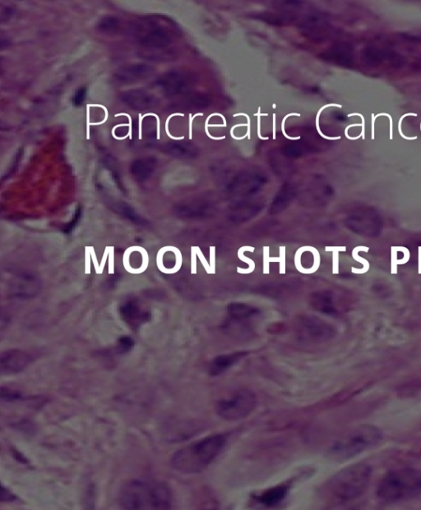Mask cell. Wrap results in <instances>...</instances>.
<instances>
[{
  "label": "cell",
  "mask_w": 421,
  "mask_h": 510,
  "mask_svg": "<svg viewBox=\"0 0 421 510\" xmlns=\"http://www.w3.org/2000/svg\"><path fill=\"white\" fill-rule=\"evenodd\" d=\"M2 495H6V496L1 497L3 501V500L8 501V500H14V496L12 495L11 492L8 491V490H6V489L4 488L3 487H2Z\"/></svg>",
  "instance_id": "f1b7e54d"
},
{
  "label": "cell",
  "mask_w": 421,
  "mask_h": 510,
  "mask_svg": "<svg viewBox=\"0 0 421 510\" xmlns=\"http://www.w3.org/2000/svg\"><path fill=\"white\" fill-rule=\"evenodd\" d=\"M365 54V62L368 65H384L385 63H389L390 65H398V63H402L403 59L399 56L392 51H388L384 50L378 49L376 47H368L364 50Z\"/></svg>",
  "instance_id": "9c48e42d"
},
{
  "label": "cell",
  "mask_w": 421,
  "mask_h": 510,
  "mask_svg": "<svg viewBox=\"0 0 421 510\" xmlns=\"http://www.w3.org/2000/svg\"><path fill=\"white\" fill-rule=\"evenodd\" d=\"M407 116H415V117H416V116H418V114H413V113L406 114H404V116H402L401 117V118H400L399 123H398V131H399V134H400V135H401V137L402 138H404V139H406V140H415L418 138H416V137L408 138V137H407V136L404 135L403 133H402V122L404 120V118H405V117H407Z\"/></svg>",
  "instance_id": "7402d4cb"
},
{
  "label": "cell",
  "mask_w": 421,
  "mask_h": 510,
  "mask_svg": "<svg viewBox=\"0 0 421 510\" xmlns=\"http://www.w3.org/2000/svg\"><path fill=\"white\" fill-rule=\"evenodd\" d=\"M273 125H274V129H273L274 138H273L274 140H276V114H274V116H273Z\"/></svg>",
  "instance_id": "e575fe53"
},
{
  "label": "cell",
  "mask_w": 421,
  "mask_h": 510,
  "mask_svg": "<svg viewBox=\"0 0 421 510\" xmlns=\"http://www.w3.org/2000/svg\"><path fill=\"white\" fill-rule=\"evenodd\" d=\"M143 118H144L143 117L142 114H139V120H139V123H138V127H139V129H138V138L140 140H141L143 138H142L143 137V135H142L143 127H143Z\"/></svg>",
  "instance_id": "1f68e13d"
},
{
  "label": "cell",
  "mask_w": 421,
  "mask_h": 510,
  "mask_svg": "<svg viewBox=\"0 0 421 510\" xmlns=\"http://www.w3.org/2000/svg\"><path fill=\"white\" fill-rule=\"evenodd\" d=\"M114 211H116L118 214H120L123 217L126 218L138 225H145L146 220H144L141 215L137 213L133 207L125 202L122 203H114L113 206Z\"/></svg>",
  "instance_id": "5bb4252c"
},
{
  "label": "cell",
  "mask_w": 421,
  "mask_h": 510,
  "mask_svg": "<svg viewBox=\"0 0 421 510\" xmlns=\"http://www.w3.org/2000/svg\"><path fill=\"white\" fill-rule=\"evenodd\" d=\"M246 352H236V354H225L218 357L211 363L209 372L212 376H219L232 365L239 363L244 358Z\"/></svg>",
  "instance_id": "30bf717a"
},
{
  "label": "cell",
  "mask_w": 421,
  "mask_h": 510,
  "mask_svg": "<svg viewBox=\"0 0 421 510\" xmlns=\"http://www.w3.org/2000/svg\"><path fill=\"white\" fill-rule=\"evenodd\" d=\"M152 73V69L146 65H136L125 67L118 71L116 79L122 83H133L134 81L143 79L144 76Z\"/></svg>",
  "instance_id": "8fae6325"
},
{
  "label": "cell",
  "mask_w": 421,
  "mask_h": 510,
  "mask_svg": "<svg viewBox=\"0 0 421 510\" xmlns=\"http://www.w3.org/2000/svg\"><path fill=\"white\" fill-rule=\"evenodd\" d=\"M81 212H82V210H81V207L79 206L78 208H76V210L75 211L74 219L72 220L71 222L67 225L65 229H63V231H65V233H69L71 231H74V229L76 226V224H78L80 220Z\"/></svg>",
  "instance_id": "ac0fdd59"
},
{
  "label": "cell",
  "mask_w": 421,
  "mask_h": 510,
  "mask_svg": "<svg viewBox=\"0 0 421 510\" xmlns=\"http://www.w3.org/2000/svg\"><path fill=\"white\" fill-rule=\"evenodd\" d=\"M376 116H374V114H372V137L371 138L373 140L374 139V125H376V123H376Z\"/></svg>",
  "instance_id": "836d02e7"
},
{
  "label": "cell",
  "mask_w": 421,
  "mask_h": 510,
  "mask_svg": "<svg viewBox=\"0 0 421 510\" xmlns=\"http://www.w3.org/2000/svg\"><path fill=\"white\" fill-rule=\"evenodd\" d=\"M352 116H360L361 118V120H362V125H361V127H362V133H361V137H362L363 139L365 138V125H364V118L362 116V114H360L359 113H353L351 114H348V117H352Z\"/></svg>",
  "instance_id": "83f0119b"
},
{
  "label": "cell",
  "mask_w": 421,
  "mask_h": 510,
  "mask_svg": "<svg viewBox=\"0 0 421 510\" xmlns=\"http://www.w3.org/2000/svg\"><path fill=\"white\" fill-rule=\"evenodd\" d=\"M214 116H219V117L222 118H223V123H224V125L225 127H227V120H225V118L224 116H223V114H220L219 113L212 114H210L209 116L207 117V118L206 120V122H205V133H206V134L207 136V138H211L212 140H215V141H220V140H223V139H225L227 137H225V136H223V137L215 138V137H214V136H212L210 134V133H209V131H208V123H209V121L211 120V118L212 117H214Z\"/></svg>",
  "instance_id": "e0dca14e"
},
{
  "label": "cell",
  "mask_w": 421,
  "mask_h": 510,
  "mask_svg": "<svg viewBox=\"0 0 421 510\" xmlns=\"http://www.w3.org/2000/svg\"><path fill=\"white\" fill-rule=\"evenodd\" d=\"M121 99L132 109H146L155 107V96L147 92L133 90L123 93Z\"/></svg>",
  "instance_id": "ba28073f"
},
{
  "label": "cell",
  "mask_w": 421,
  "mask_h": 510,
  "mask_svg": "<svg viewBox=\"0 0 421 510\" xmlns=\"http://www.w3.org/2000/svg\"><path fill=\"white\" fill-rule=\"evenodd\" d=\"M85 95H86V89L85 88H81L78 91V92L76 93V96L74 98V104L76 106H79L81 104L83 103V101L84 100Z\"/></svg>",
  "instance_id": "603a6c76"
},
{
  "label": "cell",
  "mask_w": 421,
  "mask_h": 510,
  "mask_svg": "<svg viewBox=\"0 0 421 510\" xmlns=\"http://www.w3.org/2000/svg\"><path fill=\"white\" fill-rule=\"evenodd\" d=\"M380 116H387L389 118L390 120V139H393V118L391 117L390 114H378L376 118Z\"/></svg>",
  "instance_id": "f546056e"
},
{
  "label": "cell",
  "mask_w": 421,
  "mask_h": 510,
  "mask_svg": "<svg viewBox=\"0 0 421 510\" xmlns=\"http://www.w3.org/2000/svg\"><path fill=\"white\" fill-rule=\"evenodd\" d=\"M372 469L365 463H356L336 474L329 484L331 495L339 501L358 499L371 482Z\"/></svg>",
  "instance_id": "277c9868"
},
{
  "label": "cell",
  "mask_w": 421,
  "mask_h": 510,
  "mask_svg": "<svg viewBox=\"0 0 421 510\" xmlns=\"http://www.w3.org/2000/svg\"><path fill=\"white\" fill-rule=\"evenodd\" d=\"M227 438L223 435L203 438L174 453L172 465L181 473H201L222 453Z\"/></svg>",
  "instance_id": "7a4b0ae2"
},
{
  "label": "cell",
  "mask_w": 421,
  "mask_h": 510,
  "mask_svg": "<svg viewBox=\"0 0 421 510\" xmlns=\"http://www.w3.org/2000/svg\"><path fill=\"white\" fill-rule=\"evenodd\" d=\"M382 439L380 428L364 425L353 430L333 445L330 454L335 460L345 461L377 445Z\"/></svg>",
  "instance_id": "5b68a950"
},
{
  "label": "cell",
  "mask_w": 421,
  "mask_h": 510,
  "mask_svg": "<svg viewBox=\"0 0 421 510\" xmlns=\"http://www.w3.org/2000/svg\"><path fill=\"white\" fill-rule=\"evenodd\" d=\"M121 313L127 322H136L140 318L138 307L134 303H127L123 305L121 308Z\"/></svg>",
  "instance_id": "9a60e30c"
},
{
  "label": "cell",
  "mask_w": 421,
  "mask_h": 510,
  "mask_svg": "<svg viewBox=\"0 0 421 510\" xmlns=\"http://www.w3.org/2000/svg\"><path fill=\"white\" fill-rule=\"evenodd\" d=\"M194 120V118L193 117L192 114H189V138L190 140L193 139V121Z\"/></svg>",
  "instance_id": "d6a6232c"
},
{
  "label": "cell",
  "mask_w": 421,
  "mask_h": 510,
  "mask_svg": "<svg viewBox=\"0 0 421 510\" xmlns=\"http://www.w3.org/2000/svg\"><path fill=\"white\" fill-rule=\"evenodd\" d=\"M331 106H335V107H339V108H342V106L341 105H338V104H330V105H326L325 106H322V107L320 110H318V114H317V116H316V129H317L318 133L320 134V135L321 136V137L322 138H325V139H327V140H339V139H341V137H336V138L327 137V136H325V134H323L322 133V131H321L320 127V117L321 116L322 112L325 109L329 108V107H331Z\"/></svg>",
  "instance_id": "2e32d148"
},
{
  "label": "cell",
  "mask_w": 421,
  "mask_h": 510,
  "mask_svg": "<svg viewBox=\"0 0 421 510\" xmlns=\"http://www.w3.org/2000/svg\"><path fill=\"white\" fill-rule=\"evenodd\" d=\"M256 395L248 389H240L231 396L220 401L216 405V413L220 418L236 422L247 418L256 409Z\"/></svg>",
  "instance_id": "8992f818"
},
{
  "label": "cell",
  "mask_w": 421,
  "mask_h": 510,
  "mask_svg": "<svg viewBox=\"0 0 421 510\" xmlns=\"http://www.w3.org/2000/svg\"><path fill=\"white\" fill-rule=\"evenodd\" d=\"M291 116L300 117V114L291 113V114H288L287 116H285L282 122V131H283V134L284 135L285 138L289 140H292V141H296V140H300V137H296V138L290 137V136H288L287 134L286 131H285V123H286L287 118Z\"/></svg>",
  "instance_id": "44dd1931"
},
{
  "label": "cell",
  "mask_w": 421,
  "mask_h": 510,
  "mask_svg": "<svg viewBox=\"0 0 421 510\" xmlns=\"http://www.w3.org/2000/svg\"><path fill=\"white\" fill-rule=\"evenodd\" d=\"M120 343L121 348H124L125 350L133 346L134 343L133 340H132L129 337H123L122 339H121Z\"/></svg>",
  "instance_id": "d4e9b609"
},
{
  "label": "cell",
  "mask_w": 421,
  "mask_h": 510,
  "mask_svg": "<svg viewBox=\"0 0 421 510\" xmlns=\"http://www.w3.org/2000/svg\"><path fill=\"white\" fill-rule=\"evenodd\" d=\"M273 107H274V108H276V105H275V104H274V105H273Z\"/></svg>",
  "instance_id": "8d00e7d4"
},
{
  "label": "cell",
  "mask_w": 421,
  "mask_h": 510,
  "mask_svg": "<svg viewBox=\"0 0 421 510\" xmlns=\"http://www.w3.org/2000/svg\"><path fill=\"white\" fill-rule=\"evenodd\" d=\"M238 116H245V117H246V118H247V120H248V123H247V129H247V134H247L248 139L250 140L251 139V134H250V131H250L251 130V125H250L251 120H250L249 116H248V114H246L245 113H238V114H234V116H233L234 118H236V117H238Z\"/></svg>",
  "instance_id": "484cf974"
},
{
  "label": "cell",
  "mask_w": 421,
  "mask_h": 510,
  "mask_svg": "<svg viewBox=\"0 0 421 510\" xmlns=\"http://www.w3.org/2000/svg\"><path fill=\"white\" fill-rule=\"evenodd\" d=\"M90 105H87V114H88V118H87V139H90V125L92 123H90Z\"/></svg>",
  "instance_id": "4316f807"
},
{
  "label": "cell",
  "mask_w": 421,
  "mask_h": 510,
  "mask_svg": "<svg viewBox=\"0 0 421 510\" xmlns=\"http://www.w3.org/2000/svg\"><path fill=\"white\" fill-rule=\"evenodd\" d=\"M254 116H269V114H262L261 113V107H258V113L254 114Z\"/></svg>",
  "instance_id": "d590c367"
},
{
  "label": "cell",
  "mask_w": 421,
  "mask_h": 510,
  "mask_svg": "<svg viewBox=\"0 0 421 510\" xmlns=\"http://www.w3.org/2000/svg\"><path fill=\"white\" fill-rule=\"evenodd\" d=\"M148 116H153V117H155L156 118V123H157V125H156V138L158 139V140H160V138H161V120H160V117L158 116H157V114H156L154 113H148V114H144V116H143V118H146V117H148Z\"/></svg>",
  "instance_id": "cb8c5ba5"
},
{
  "label": "cell",
  "mask_w": 421,
  "mask_h": 510,
  "mask_svg": "<svg viewBox=\"0 0 421 510\" xmlns=\"http://www.w3.org/2000/svg\"><path fill=\"white\" fill-rule=\"evenodd\" d=\"M421 493V470L414 467L390 471L381 480L377 494L382 500L395 502L414 498Z\"/></svg>",
  "instance_id": "3957f363"
},
{
  "label": "cell",
  "mask_w": 421,
  "mask_h": 510,
  "mask_svg": "<svg viewBox=\"0 0 421 510\" xmlns=\"http://www.w3.org/2000/svg\"><path fill=\"white\" fill-rule=\"evenodd\" d=\"M101 27L104 28V31H116L118 27V21L114 20V18H106L101 24Z\"/></svg>",
  "instance_id": "d6986e66"
},
{
  "label": "cell",
  "mask_w": 421,
  "mask_h": 510,
  "mask_svg": "<svg viewBox=\"0 0 421 510\" xmlns=\"http://www.w3.org/2000/svg\"><path fill=\"white\" fill-rule=\"evenodd\" d=\"M257 126V134L258 138L261 140H269V138L263 137V136L261 135V116H258Z\"/></svg>",
  "instance_id": "4dcf8cb0"
},
{
  "label": "cell",
  "mask_w": 421,
  "mask_h": 510,
  "mask_svg": "<svg viewBox=\"0 0 421 510\" xmlns=\"http://www.w3.org/2000/svg\"><path fill=\"white\" fill-rule=\"evenodd\" d=\"M176 116L184 117L185 116V114H181V113H176V114H172V116H170L168 117L167 120V122H165V131H167V136H168V137L170 138L173 139V140H176V141H178V140L185 139L184 136H183V137H178V138L174 137V136H172L171 134H170V131H169V123H170V121H171V120H172V118L173 117H176Z\"/></svg>",
  "instance_id": "ffe728a7"
},
{
  "label": "cell",
  "mask_w": 421,
  "mask_h": 510,
  "mask_svg": "<svg viewBox=\"0 0 421 510\" xmlns=\"http://www.w3.org/2000/svg\"><path fill=\"white\" fill-rule=\"evenodd\" d=\"M171 489L152 479L132 480L119 492V503L125 509L164 510L172 507Z\"/></svg>",
  "instance_id": "6da1fadb"
},
{
  "label": "cell",
  "mask_w": 421,
  "mask_h": 510,
  "mask_svg": "<svg viewBox=\"0 0 421 510\" xmlns=\"http://www.w3.org/2000/svg\"><path fill=\"white\" fill-rule=\"evenodd\" d=\"M33 361L32 357L22 350H8L3 352L0 358V368L2 375L18 374Z\"/></svg>",
  "instance_id": "52a82bcc"
},
{
  "label": "cell",
  "mask_w": 421,
  "mask_h": 510,
  "mask_svg": "<svg viewBox=\"0 0 421 510\" xmlns=\"http://www.w3.org/2000/svg\"><path fill=\"white\" fill-rule=\"evenodd\" d=\"M156 162L155 159L143 158L136 160L130 165V173L138 182H143L147 180L152 176L155 171Z\"/></svg>",
  "instance_id": "7c38bea8"
},
{
  "label": "cell",
  "mask_w": 421,
  "mask_h": 510,
  "mask_svg": "<svg viewBox=\"0 0 421 510\" xmlns=\"http://www.w3.org/2000/svg\"><path fill=\"white\" fill-rule=\"evenodd\" d=\"M287 494V487L285 486H278L269 489V490L263 492L257 500L265 507H274L282 502Z\"/></svg>",
  "instance_id": "4fadbf2b"
}]
</instances>
